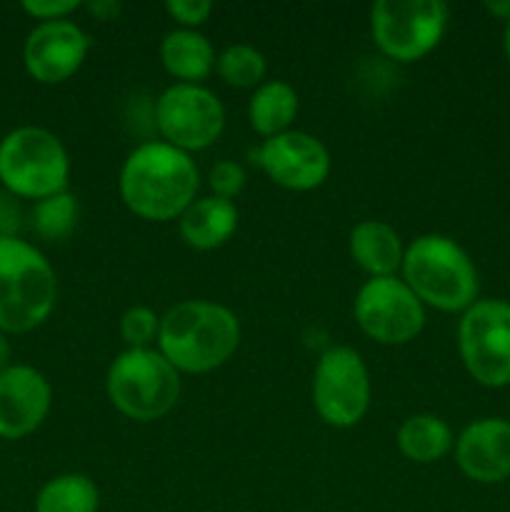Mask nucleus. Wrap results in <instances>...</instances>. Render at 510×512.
<instances>
[{
    "mask_svg": "<svg viewBox=\"0 0 510 512\" xmlns=\"http://www.w3.org/2000/svg\"><path fill=\"white\" fill-rule=\"evenodd\" d=\"M100 490L88 475H55L40 488L35 512H98Z\"/></svg>",
    "mask_w": 510,
    "mask_h": 512,
    "instance_id": "21",
    "label": "nucleus"
},
{
    "mask_svg": "<svg viewBox=\"0 0 510 512\" xmlns=\"http://www.w3.org/2000/svg\"><path fill=\"white\" fill-rule=\"evenodd\" d=\"M238 208L233 200L215 198H195L180 215V235L185 245L195 250H215L223 248L238 230Z\"/></svg>",
    "mask_w": 510,
    "mask_h": 512,
    "instance_id": "17",
    "label": "nucleus"
},
{
    "mask_svg": "<svg viewBox=\"0 0 510 512\" xmlns=\"http://www.w3.org/2000/svg\"><path fill=\"white\" fill-rule=\"evenodd\" d=\"M153 120L163 143L190 155L193 150L210 148L223 135L225 108L213 90L175 83L155 100Z\"/></svg>",
    "mask_w": 510,
    "mask_h": 512,
    "instance_id": "10",
    "label": "nucleus"
},
{
    "mask_svg": "<svg viewBox=\"0 0 510 512\" xmlns=\"http://www.w3.org/2000/svg\"><path fill=\"white\" fill-rule=\"evenodd\" d=\"M358 328L380 345H408L425 328V305L403 278H370L355 295Z\"/></svg>",
    "mask_w": 510,
    "mask_h": 512,
    "instance_id": "11",
    "label": "nucleus"
},
{
    "mask_svg": "<svg viewBox=\"0 0 510 512\" xmlns=\"http://www.w3.org/2000/svg\"><path fill=\"white\" fill-rule=\"evenodd\" d=\"M80 8L78 0H25L23 10L30 18L40 23H53V20H68L70 13Z\"/></svg>",
    "mask_w": 510,
    "mask_h": 512,
    "instance_id": "27",
    "label": "nucleus"
},
{
    "mask_svg": "<svg viewBox=\"0 0 510 512\" xmlns=\"http://www.w3.org/2000/svg\"><path fill=\"white\" fill-rule=\"evenodd\" d=\"M170 18L185 30H195L198 25H203L205 20L213 13V3L210 0H168L165 3Z\"/></svg>",
    "mask_w": 510,
    "mask_h": 512,
    "instance_id": "26",
    "label": "nucleus"
},
{
    "mask_svg": "<svg viewBox=\"0 0 510 512\" xmlns=\"http://www.w3.org/2000/svg\"><path fill=\"white\" fill-rule=\"evenodd\" d=\"M105 390L120 415L138 423L165 418L180 398V373L155 348L125 350L110 363Z\"/></svg>",
    "mask_w": 510,
    "mask_h": 512,
    "instance_id": "5",
    "label": "nucleus"
},
{
    "mask_svg": "<svg viewBox=\"0 0 510 512\" xmlns=\"http://www.w3.org/2000/svg\"><path fill=\"white\" fill-rule=\"evenodd\" d=\"M58 280L50 260L28 240L0 233V330L30 333L50 318Z\"/></svg>",
    "mask_w": 510,
    "mask_h": 512,
    "instance_id": "4",
    "label": "nucleus"
},
{
    "mask_svg": "<svg viewBox=\"0 0 510 512\" xmlns=\"http://www.w3.org/2000/svg\"><path fill=\"white\" fill-rule=\"evenodd\" d=\"M78 200L73 193L63 190L58 195H50V198L38 200L33 208V228L35 233L43 240H68L73 235L75 225H78Z\"/></svg>",
    "mask_w": 510,
    "mask_h": 512,
    "instance_id": "23",
    "label": "nucleus"
},
{
    "mask_svg": "<svg viewBox=\"0 0 510 512\" xmlns=\"http://www.w3.org/2000/svg\"><path fill=\"white\" fill-rule=\"evenodd\" d=\"M158 333L160 315L148 305H133L120 318V338L130 350L150 348L153 343H158Z\"/></svg>",
    "mask_w": 510,
    "mask_h": 512,
    "instance_id": "24",
    "label": "nucleus"
},
{
    "mask_svg": "<svg viewBox=\"0 0 510 512\" xmlns=\"http://www.w3.org/2000/svg\"><path fill=\"white\" fill-rule=\"evenodd\" d=\"M88 50V33L73 20L38 23L25 40V70H28L30 78L43 85L65 83L85 63Z\"/></svg>",
    "mask_w": 510,
    "mask_h": 512,
    "instance_id": "13",
    "label": "nucleus"
},
{
    "mask_svg": "<svg viewBox=\"0 0 510 512\" xmlns=\"http://www.w3.org/2000/svg\"><path fill=\"white\" fill-rule=\"evenodd\" d=\"M398 450L418 465L438 463L453 450L455 438L450 425L433 413H418L403 420L398 428Z\"/></svg>",
    "mask_w": 510,
    "mask_h": 512,
    "instance_id": "20",
    "label": "nucleus"
},
{
    "mask_svg": "<svg viewBox=\"0 0 510 512\" xmlns=\"http://www.w3.org/2000/svg\"><path fill=\"white\" fill-rule=\"evenodd\" d=\"M298 93L285 80H265L253 90L248 103L250 128L265 140L285 133L298 115Z\"/></svg>",
    "mask_w": 510,
    "mask_h": 512,
    "instance_id": "19",
    "label": "nucleus"
},
{
    "mask_svg": "<svg viewBox=\"0 0 510 512\" xmlns=\"http://www.w3.org/2000/svg\"><path fill=\"white\" fill-rule=\"evenodd\" d=\"M10 358H13V348H10V343H8V335L3 333V330H0V373H3V370H8L10 365Z\"/></svg>",
    "mask_w": 510,
    "mask_h": 512,
    "instance_id": "30",
    "label": "nucleus"
},
{
    "mask_svg": "<svg viewBox=\"0 0 510 512\" xmlns=\"http://www.w3.org/2000/svg\"><path fill=\"white\" fill-rule=\"evenodd\" d=\"M160 60L178 83L200 85V80H205L215 70L218 55L203 33L178 28L170 30L160 43Z\"/></svg>",
    "mask_w": 510,
    "mask_h": 512,
    "instance_id": "18",
    "label": "nucleus"
},
{
    "mask_svg": "<svg viewBox=\"0 0 510 512\" xmlns=\"http://www.w3.org/2000/svg\"><path fill=\"white\" fill-rule=\"evenodd\" d=\"M88 10L98 20H115L120 10H123V5L113 3V0H98V3H88Z\"/></svg>",
    "mask_w": 510,
    "mask_h": 512,
    "instance_id": "28",
    "label": "nucleus"
},
{
    "mask_svg": "<svg viewBox=\"0 0 510 512\" xmlns=\"http://www.w3.org/2000/svg\"><path fill=\"white\" fill-rule=\"evenodd\" d=\"M215 70L230 88H258L265 83L268 60L258 48L248 43H233L218 55Z\"/></svg>",
    "mask_w": 510,
    "mask_h": 512,
    "instance_id": "22",
    "label": "nucleus"
},
{
    "mask_svg": "<svg viewBox=\"0 0 510 512\" xmlns=\"http://www.w3.org/2000/svg\"><path fill=\"white\" fill-rule=\"evenodd\" d=\"M453 448L460 473L473 483L498 485L510 480V420H473Z\"/></svg>",
    "mask_w": 510,
    "mask_h": 512,
    "instance_id": "15",
    "label": "nucleus"
},
{
    "mask_svg": "<svg viewBox=\"0 0 510 512\" xmlns=\"http://www.w3.org/2000/svg\"><path fill=\"white\" fill-rule=\"evenodd\" d=\"M483 8L498 20H503V23H510V0H488Z\"/></svg>",
    "mask_w": 510,
    "mask_h": 512,
    "instance_id": "29",
    "label": "nucleus"
},
{
    "mask_svg": "<svg viewBox=\"0 0 510 512\" xmlns=\"http://www.w3.org/2000/svg\"><path fill=\"white\" fill-rule=\"evenodd\" d=\"M350 258L370 278H390L403 268V240L385 220H360L348 238Z\"/></svg>",
    "mask_w": 510,
    "mask_h": 512,
    "instance_id": "16",
    "label": "nucleus"
},
{
    "mask_svg": "<svg viewBox=\"0 0 510 512\" xmlns=\"http://www.w3.org/2000/svg\"><path fill=\"white\" fill-rule=\"evenodd\" d=\"M400 270L420 303L440 313H465L480 300L473 258L448 235L428 233L415 238L405 248Z\"/></svg>",
    "mask_w": 510,
    "mask_h": 512,
    "instance_id": "3",
    "label": "nucleus"
},
{
    "mask_svg": "<svg viewBox=\"0 0 510 512\" xmlns=\"http://www.w3.org/2000/svg\"><path fill=\"white\" fill-rule=\"evenodd\" d=\"M245 168L235 160H220L210 168L208 175V185L213 190L215 198H223V200H235L245 188Z\"/></svg>",
    "mask_w": 510,
    "mask_h": 512,
    "instance_id": "25",
    "label": "nucleus"
},
{
    "mask_svg": "<svg viewBox=\"0 0 510 512\" xmlns=\"http://www.w3.org/2000/svg\"><path fill=\"white\" fill-rule=\"evenodd\" d=\"M255 163L275 185L295 193L320 188L328 180L333 165L323 140L303 130H285L263 140L255 153Z\"/></svg>",
    "mask_w": 510,
    "mask_h": 512,
    "instance_id": "12",
    "label": "nucleus"
},
{
    "mask_svg": "<svg viewBox=\"0 0 510 512\" xmlns=\"http://www.w3.org/2000/svg\"><path fill=\"white\" fill-rule=\"evenodd\" d=\"M68 178V150L50 130L23 125L0 140V183L15 198L38 203L68 190Z\"/></svg>",
    "mask_w": 510,
    "mask_h": 512,
    "instance_id": "6",
    "label": "nucleus"
},
{
    "mask_svg": "<svg viewBox=\"0 0 510 512\" xmlns=\"http://www.w3.org/2000/svg\"><path fill=\"white\" fill-rule=\"evenodd\" d=\"M458 353L465 370L490 390L510 385V303L485 298L470 305L458 323Z\"/></svg>",
    "mask_w": 510,
    "mask_h": 512,
    "instance_id": "8",
    "label": "nucleus"
},
{
    "mask_svg": "<svg viewBox=\"0 0 510 512\" xmlns=\"http://www.w3.org/2000/svg\"><path fill=\"white\" fill-rule=\"evenodd\" d=\"M53 388L40 370L10 365L0 373V438L20 440L48 418Z\"/></svg>",
    "mask_w": 510,
    "mask_h": 512,
    "instance_id": "14",
    "label": "nucleus"
},
{
    "mask_svg": "<svg viewBox=\"0 0 510 512\" xmlns=\"http://www.w3.org/2000/svg\"><path fill=\"white\" fill-rule=\"evenodd\" d=\"M503 53H505V60L510 63V23H505V30H503Z\"/></svg>",
    "mask_w": 510,
    "mask_h": 512,
    "instance_id": "31",
    "label": "nucleus"
},
{
    "mask_svg": "<svg viewBox=\"0 0 510 512\" xmlns=\"http://www.w3.org/2000/svg\"><path fill=\"white\" fill-rule=\"evenodd\" d=\"M200 188L195 160L183 150L148 140L125 158L118 190L130 213L153 223L180 218Z\"/></svg>",
    "mask_w": 510,
    "mask_h": 512,
    "instance_id": "1",
    "label": "nucleus"
},
{
    "mask_svg": "<svg viewBox=\"0 0 510 512\" xmlns=\"http://www.w3.org/2000/svg\"><path fill=\"white\" fill-rule=\"evenodd\" d=\"M448 20L443 0H378L370 8V33L390 60L415 63L438 48Z\"/></svg>",
    "mask_w": 510,
    "mask_h": 512,
    "instance_id": "7",
    "label": "nucleus"
},
{
    "mask_svg": "<svg viewBox=\"0 0 510 512\" xmlns=\"http://www.w3.org/2000/svg\"><path fill=\"white\" fill-rule=\"evenodd\" d=\"M240 345V323L230 308L183 300L160 318L158 350L178 373L203 375L228 363Z\"/></svg>",
    "mask_w": 510,
    "mask_h": 512,
    "instance_id": "2",
    "label": "nucleus"
},
{
    "mask_svg": "<svg viewBox=\"0 0 510 512\" xmlns=\"http://www.w3.org/2000/svg\"><path fill=\"white\" fill-rule=\"evenodd\" d=\"M313 408L330 428H353L370 408V373L358 350L338 345L320 355L313 373Z\"/></svg>",
    "mask_w": 510,
    "mask_h": 512,
    "instance_id": "9",
    "label": "nucleus"
}]
</instances>
